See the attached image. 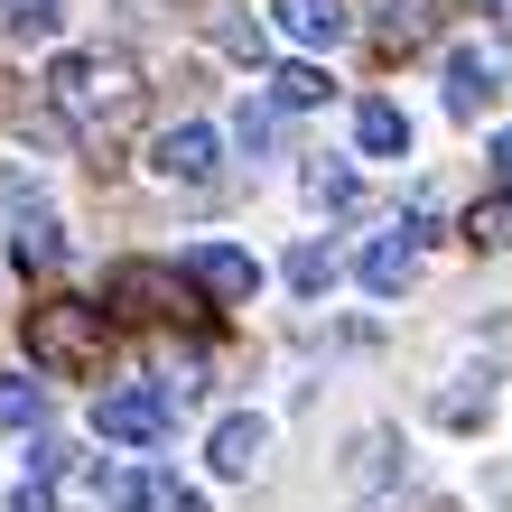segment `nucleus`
Masks as SVG:
<instances>
[{
    "label": "nucleus",
    "mask_w": 512,
    "mask_h": 512,
    "mask_svg": "<svg viewBox=\"0 0 512 512\" xmlns=\"http://www.w3.org/2000/svg\"><path fill=\"white\" fill-rule=\"evenodd\" d=\"M47 94H56V112H66L84 140H122L140 122L149 84L122 66V56H56V66H47Z\"/></svg>",
    "instance_id": "f257e3e1"
},
{
    "label": "nucleus",
    "mask_w": 512,
    "mask_h": 512,
    "mask_svg": "<svg viewBox=\"0 0 512 512\" xmlns=\"http://www.w3.org/2000/svg\"><path fill=\"white\" fill-rule=\"evenodd\" d=\"M19 345H28L38 373H103L112 317H103V298H47V308H28Z\"/></svg>",
    "instance_id": "f03ea898"
},
{
    "label": "nucleus",
    "mask_w": 512,
    "mask_h": 512,
    "mask_svg": "<svg viewBox=\"0 0 512 512\" xmlns=\"http://www.w3.org/2000/svg\"><path fill=\"white\" fill-rule=\"evenodd\" d=\"M196 298H187V270L177 261H112L103 270V317H140V326H159V317H187Z\"/></svg>",
    "instance_id": "7ed1b4c3"
},
{
    "label": "nucleus",
    "mask_w": 512,
    "mask_h": 512,
    "mask_svg": "<svg viewBox=\"0 0 512 512\" xmlns=\"http://www.w3.org/2000/svg\"><path fill=\"white\" fill-rule=\"evenodd\" d=\"M94 429L112 447H159L177 429V401H168L159 382H149V391H103V401H94Z\"/></svg>",
    "instance_id": "20e7f679"
},
{
    "label": "nucleus",
    "mask_w": 512,
    "mask_h": 512,
    "mask_svg": "<svg viewBox=\"0 0 512 512\" xmlns=\"http://www.w3.org/2000/svg\"><path fill=\"white\" fill-rule=\"evenodd\" d=\"M177 270H187V289H205L215 308H252V289H261V261L233 252V243H196Z\"/></svg>",
    "instance_id": "39448f33"
},
{
    "label": "nucleus",
    "mask_w": 512,
    "mask_h": 512,
    "mask_svg": "<svg viewBox=\"0 0 512 512\" xmlns=\"http://www.w3.org/2000/svg\"><path fill=\"white\" fill-rule=\"evenodd\" d=\"M494 94H503V56H494L485 38L447 47V112H466V122H475V112H485Z\"/></svg>",
    "instance_id": "423d86ee"
},
{
    "label": "nucleus",
    "mask_w": 512,
    "mask_h": 512,
    "mask_svg": "<svg viewBox=\"0 0 512 512\" xmlns=\"http://www.w3.org/2000/svg\"><path fill=\"white\" fill-rule=\"evenodd\" d=\"M103 503L112 512H205L187 485H177V475H159V466H131V475H112L103 485Z\"/></svg>",
    "instance_id": "0eeeda50"
},
{
    "label": "nucleus",
    "mask_w": 512,
    "mask_h": 512,
    "mask_svg": "<svg viewBox=\"0 0 512 512\" xmlns=\"http://www.w3.org/2000/svg\"><path fill=\"white\" fill-rule=\"evenodd\" d=\"M149 159H159V177H177V187H205V177H215V131H205V122H177V131H159Z\"/></svg>",
    "instance_id": "6e6552de"
},
{
    "label": "nucleus",
    "mask_w": 512,
    "mask_h": 512,
    "mask_svg": "<svg viewBox=\"0 0 512 512\" xmlns=\"http://www.w3.org/2000/svg\"><path fill=\"white\" fill-rule=\"evenodd\" d=\"M364 28L382 47H429L438 38V0H364Z\"/></svg>",
    "instance_id": "1a4fd4ad"
},
{
    "label": "nucleus",
    "mask_w": 512,
    "mask_h": 512,
    "mask_svg": "<svg viewBox=\"0 0 512 512\" xmlns=\"http://www.w3.org/2000/svg\"><path fill=\"white\" fill-rule=\"evenodd\" d=\"M270 10H280V28L298 47H345V28H354L345 0H270Z\"/></svg>",
    "instance_id": "9d476101"
},
{
    "label": "nucleus",
    "mask_w": 512,
    "mask_h": 512,
    "mask_svg": "<svg viewBox=\"0 0 512 512\" xmlns=\"http://www.w3.org/2000/svg\"><path fill=\"white\" fill-rule=\"evenodd\" d=\"M10 252H19V270H56V261H66V224H56L47 205H19V224H10Z\"/></svg>",
    "instance_id": "9b49d317"
},
{
    "label": "nucleus",
    "mask_w": 512,
    "mask_h": 512,
    "mask_svg": "<svg viewBox=\"0 0 512 512\" xmlns=\"http://www.w3.org/2000/svg\"><path fill=\"white\" fill-rule=\"evenodd\" d=\"M485 419H494V373L475 364V373H457L438 391V429H485Z\"/></svg>",
    "instance_id": "f8f14e48"
},
{
    "label": "nucleus",
    "mask_w": 512,
    "mask_h": 512,
    "mask_svg": "<svg viewBox=\"0 0 512 512\" xmlns=\"http://www.w3.org/2000/svg\"><path fill=\"white\" fill-rule=\"evenodd\" d=\"M354 140H364V159H410V112L373 94L364 112H354Z\"/></svg>",
    "instance_id": "ddd939ff"
},
{
    "label": "nucleus",
    "mask_w": 512,
    "mask_h": 512,
    "mask_svg": "<svg viewBox=\"0 0 512 512\" xmlns=\"http://www.w3.org/2000/svg\"><path fill=\"white\" fill-rule=\"evenodd\" d=\"M205 457H215V475H252V466L270 457V429H261V419H224Z\"/></svg>",
    "instance_id": "4468645a"
},
{
    "label": "nucleus",
    "mask_w": 512,
    "mask_h": 512,
    "mask_svg": "<svg viewBox=\"0 0 512 512\" xmlns=\"http://www.w3.org/2000/svg\"><path fill=\"white\" fill-rule=\"evenodd\" d=\"M410 270H419V243L382 233V243L364 252V289H373V298H401V289H410Z\"/></svg>",
    "instance_id": "2eb2a0df"
},
{
    "label": "nucleus",
    "mask_w": 512,
    "mask_h": 512,
    "mask_svg": "<svg viewBox=\"0 0 512 512\" xmlns=\"http://www.w3.org/2000/svg\"><path fill=\"white\" fill-rule=\"evenodd\" d=\"M0 28H10L19 47H47L56 28H66V0H0Z\"/></svg>",
    "instance_id": "dca6fc26"
},
{
    "label": "nucleus",
    "mask_w": 512,
    "mask_h": 512,
    "mask_svg": "<svg viewBox=\"0 0 512 512\" xmlns=\"http://www.w3.org/2000/svg\"><path fill=\"white\" fill-rule=\"evenodd\" d=\"M38 419H47V382L0 373V429H38Z\"/></svg>",
    "instance_id": "f3484780"
},
{
    "label": "nucleus",
    "mask_w": 512,
    "mask_h": 512,
    "mask_svg": "<svg viewBox=\"0 0 512 512\" xmlns=\"http://www.w3.org/2000/svg\"><path fill=\"white\" fill-rule=\"evenodd\" d=\"M289 289L298 298H326V289H336V252H326V243H298L289 252Z\"/></svg>",
    "instance_id": "a211bd4d"
},
{
    "label": "nucleus",
    "mask_w": 512,
    "mask_h": 512,
    "mask_svg": "<svg viewBox=\"0 0 512 512\" xmlns=\"http://www.w3.org/2000/svg\"><path fill=\"white\" fill-rule=\"evenodd\" d=\"M270 103H280V112H308V103H326V75L317 66H280V75H270Z\"/></svg>",
    "instance_id": "6ab92c4d"
},
{
    "label": "nucleus",
    "mask_w": 512,
    "mask_h": 512,
    "mask_svg": "<svg viewBox=\"0 0 512 512\" xmlns=\"http://www.w3.org/2000/svg\"><path fill=\"white\" fill-rule=\"evenodd\" d=\"M466 243H475V252H512V196L475 205V215H466Z\"/></svg>",
    "instance_id": "aec40b11"
},
{
    "label": "nucleus",
    "mask_w": 512,
    "mask_h": 512,
    "mask_svg": "<svg viewBox=\"0 0 512 512\" xmlns=\"http://www.w3.org/2000/svg\"><path fill=\"white\" fill-rule=\"evenodd\" d=\"M308 205H354V168L317 159V168H308Z\"/></svg>",
    "instance_id": "412c9836"
},
{
    "label": "nucleus",
    "mask_w": 512,
    "mask_h": 512,
    "mask_svg": "<svg viewBox=\"0 0 512 512\" xmlns=\"http://www.w3.org/2000/svg\"><path fill=\"white\" fill-rule=\"evenodd\" d=\"M233 131H243L252 149H270V140H280V103H243V122H233Z\"/></svg>",
    "instance_id": "4be33fe9"
},
{
    "label": "nucleus",
    "mask_w": 512,
    "mask_h": 512,
    "mask_svg": "<svg viewBox=\"0 0 512 512\" xmlns=\"http://www.w3.org/2000/svg\"><path fill=\"white\" fill-rule=\"evenodd\" d=\"M494 177H503V196H512V131L494 140Z\"/></svg>",
    "instance_id": "5701e85b"
}]
</instances>
